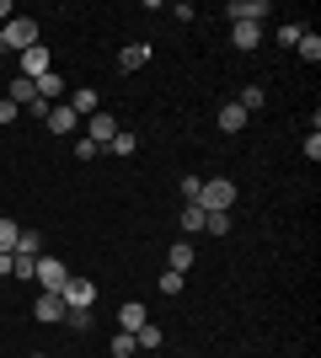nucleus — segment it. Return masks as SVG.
I'll return each instance as SVG.
<instances>
[{"instance_id": "nucleus-15", "label": "nucleus", "mask_w": 321, "mask_h": 358, "mask_svg": "<svg viewBox=\"0 0 321 358\" xmlns=\"http://www.w3.org/2000/svg\"><path fill=\"white\" fill-rule=\"evenodd\" d=\"M236 107H241L246 118H252V113H262V107H268V91H262V86H241V96H236Z\"/></svg>"}, {"instance_id": "nucleus-22", "label": "nucleus", "mask_w": 321, "mask_h": 358, "mask_svg": "<svg viewBox=\"0 0 321 358\" xmlns=\"http://www.w3.org/2000/svg\"><path fill=\"white\" fill-rule=\"evenodd\" d=\"M107 353H113V358H134L139 348H134V337H129V331H113V343H107Z\"/></svg>"}, {"instance_id": "nucleus-26", "label": "nucleus", "mask_w": 321, "mask_h": 358, "mask_svg": "<svg viewBox=\"0 0 321 358\" xmlns=\"http://www.w3.org/2000/svg\"><path fill=\"white\" fill-rule=\"evenodd\" d=\"M204 230L209 236H230V214H204Z\"/></svg>"}, {"instance_id": "nucleus-7", "label": "nucleus", "mask_w": 321, "mask_h": 358, "mask_svg": "<svg viewBox=\"0 0 321 358\" xmlns=\"http://www.w3.org/2000/svg\"><path fill=\"white\" fill-rule=\"evenodd\" d=\"M225 16H230V22H257V27H262V16H273V11H268V0H230Z\"/></svg>"}, {"instance_id": "nucleus-12", "label": "nucleus", "mask_w": 321, "mask_h": 358, "mask_svg": "<svg viewBox=\"0 0 321 358\" xmlns=\"http://www.w3.org/2000/svg\"><path fill=\"white\" fill-rule=\"evenodd\" d=\"M145 321H150V310H145L139 299H129V305H118V331H129V337H134V331L145 327Z\"/></svg>"}, {"instance_id": "nucleus-33", "label": "nucleus", "mask_w": 321, "mask_h": 358, "mask_svg": "<svg viewBox=\"0 0 321 358\" xmlns=\"http://www.w3.org/2000/svg\"><path fill=\"white\" fill-rule=\"evenodd\" d=\"M92 155H97V145H92L86 134H80V139H76V161H92Z\"/></svg>"}, {"instance_id": "nucleus-3", "label": "nucleus", "mask_w": 321, "mask_h": 358, "mask_svg": "<svg viewBox=\"0 0 321 358\" xmlns=\"http://www.w3.org/2000/svg\"><path fill=\"white\" fill-rule=\"evenodd\" d=\"M59 299H64V310H92V305H97V284H92V278H80V273H70L64 289H59Z\"/></svg>"}, {"instance_id": "nucleus-29", "label": "nucleus", "mask_w": 321, "mask_h": 358, "mask_svg": "<svg viewBox=\"0 0 321 358\" xmlns=\"http://www.w3.org/2000/svg\"><path fill=\"white\" fill-rule=\"evenodd\" d=\"M64 327H70V331H86V327H92V310H64Z\"/></svg>"}, {"instance_id": "nucleus-25", "label": "nucleus", "mask_w": 321, "mask_h": 358, "mask_svg": "<svg viewBox=\"0 0 321 358\" xmlns=\"http://www.w3.org/2000/svg\"><path fill=\"white\" fill-rule=\"evenodd\" d=\"M32 268H38V257H22V252H11V278H32Z\"/></svg>"}, {"instance_id": "nucleus-8", "label": "nucleus", "mask_w": 321, "mask_h": 358, "mask_svg": "<svg viewBox=\"0 0 321 358\" xmlns=\"http://www.w3.org/2000/svg\"><path fill=\"white\" fill-rule=\"evenodd\" d=\"M145 64H150V43H123V48H118V70H123V75L145 70Z\"/></svg>"}, {"instance_id": "nucleus-20", "label": "nucleus", "mask_w": 321, "mask_h": 358, "mask_svg": "<svg viewBox=\"0 0 321 358\" xmlns=\"http://www.w3.org/2000/svg\"><path fill=\"white\" fill-rule=\"evenodd\" d=\"M107 150H113V155H134V150H139V134H129V129H118V134L107 139Z\"/></svg>"}, {"instance_id": "nucleus-18", "label": "nucleus", "mask_w": 321, "mask_h": 358, "mask_svg": "<svg viewBox=\"0 0 321 358\" xmlns=\"http://www.w3.org/2000/svg\"><path fill=\"white\" fill-rule=\"evenodd\" d=\"M294 54H300L306 64H321V38H316V32H300V43H294Z\"/></svg>"}, {"instance_id": "nucleus-6", "label": "nucleus", "mask_w": 321, "mask_h": 358, "mask_svg": "<svg viewBox=\"0 0 321 358\" xmlns=\"http://www.w3.org/2000/svg\"><path fill=\"white\" fill-rule=\"evenodd\" d=\"M113 134H118V118H113V113H92V118H86V139H92L97 150H107Z\"/></svg>"}, {"instance_id": "nucleus-2", "label": "nucleus", "mask_w": 321, "mask_h": 358, "mask_svg": "<svg viewBox=\"0 0 321 358\" xmlns=\"http://www.w3.org/2000/svg\"><path fill=\"white\" fill-rule=\"evenodd\" d=\"M230 203H236V182L230 177H214L199 187V209L204 214H230Z\"/></svg>"}, {"instance_id": "nucleus-11", "label": "nucleus", "mask_w": 321, "mask_h": 358, "mask_svg": "<svg viewBox=\"0 0 321 358\" xmlns=\"http://www.w3.org/2000/svg\"><path fill=\"white\" fill-rule=\"evenodd\" d=\"M32 315H38L43 327H54V321H64V299L59 294H38L32 299Z\"/></svg>"}, {"instance_id": "nucleus-34", "label": "nucleus", "mask_w": 321, "mask_h": 358, "mask_svg": "<svg viewBox=\"0 0 321 358\" xmlns=\"http://www.w3.org/2000/svg\"><path fill=\"white\" fill-rule=\"evenodd\" d=\"M16 113H22V107H16L11 96H6V102H0V123H16Z\"/></svg>"}, {"instance_id": "nucleus-31", "label": "nucleus", "mask_w": 321, "mask_h": 358, "mask_svg": "<svg viewBox=\"0 0 321 358\" xmlns=\"http://www.w3.org/2000/svg\"><path fill=\"white\" fill-rule=\"evenodd\" d=\"M199 187H204V177H183V203H199Z\"/></svg>"}, {"instance_id": "nucleus-32", "label": "nucleus", "mask_w": 321, "mask_h": 358, "mask_svg": "<svg viewBox=\"0 0 321 358\" xmlns=\"http://www.w3.org/2000/svg\"><path fill=\"white\" fill-rule=\"evenodd\" d=\"M306 161H321V134H316V129L306 134Z\"/></svg>"}, {"instance_id": "nucleus-27", "label": "nucleus", "mask_w": 321, "mask_h": 358, "mask_svg": "<svg viewBox=\"0 0 321 358\" xmlns=\"http://www.w3.org/2000/svg\"><path fill=\"white\" fill-rule=\"evenodd\" d=\"M183 230H204V209L199 203H183Z\"/></svg>"}, {"instance_id": "nucleus-4", "label": "nucleus", "mask_w": 321, "mask_h": 358, "mask_svg": "<svg viewBox=\"0 0 321 358\" xmlns=\"http://www.w3.org/2000/svg\"><path fill=\"white\" fill-rule=\"evenodd\" d=\"M32 278H38V284H43V294H59L64 289V278H70V268H64L59 257H38V268H32Z\"/></svg>"}, {"instance_id": "nucleus-19", "label": "nucleus", "mask_w": 321, "mask_h": 358, "mask_svg": "<svg viewBox=\"0 0 321 358\" xmlns=\"http://www.w3.org/2000/svg\"><path fill=\"white\" fill-rule=\"evenodd\" d=\"M166 262H171V273H187V268H193V246H187V241H177V246L166 252Z\"/></svg>"}, {"instance_id": "nucleus-16", "label": "nucleus", "mask_w": 321, "mask_h": 358, "mask_svg": "<svg viewBox=\"0 0 321 358\" xmlns=\"http://www.w3.org/2000/svg\"><path fill=\"white\" fill-rule=\"evenodd\" d=\"M220 129H225V134H241V129H246V113L236 102H225V107H220Z\"/></svg>"}, {"instance_id": "nucleus-9", "label": "nucleus", "mask_w": 321, "mask_h": 358, "mask_svg": "<svg viewBox=\"0 0 321 358\" xmlns=\"http://www.w3.org/2000/svg\"><path fill=\"white\" fill-rule=\"evenodd\" d=\"M32 91H38V102H64V80H59V70H48V75H38V80H32Z\"/></svg>"}, {"instance_id": "nucleus-1", "label": "nucleus", "mask_w": 321, "mask_h": 358, "mask_svg": "<svg viewBox=\"0 0 321 358\" xmlns=\"http://www.w3.org/2000/svg\"><path fill=\"white\" fill-rule=\"evenodd\" d=\"M0 32H6V48H11V54H27V48L43 43V27H38L32 16H11V22H6Z\"/></svg>"}, {"instance_id": "nucleus-14", "label": "nucleus", "mask_w": 321, "mask_h": 358, "mask_svg": "<svg viewBox=\"0 0 321 358\" xmlns=\"http://www.w3.org/2000/svg\"><path fill=\"white\" fill-rule=\"evenodd\" d=\"M43 123L54 129V134H76V123H80V118H76V113H70L64 102H54V107H48V118H43Z\"/></svg>"}, {"instance_id": "nucleus-28", "label": "nucleus", "mask_w": 321, "mask_h": 358, "mask_svg": "<svg viewBox=\"0 0 321 358\" xmlns=\"http://www.w3.org/2000/svg\"><path fill=\"white\" fill-rule=\"evenodd\" d=\"M161 294H166V299L183 294V273H161Z\"/></svg>"}, {"instance_id": "nucleus-21", "label": "nucleus", "mask_w": 321, "mask_h": 358, "mask_svg": "<svg viewBox=\"0 0 321 358\" xmlns=\"http://www.w3.org/2000/svg\"><path fill=\"white\" fill-rule=\"evenodd\" d=\"M16 236H22V224H16V220H0V257L16 252Z\"/></svg>"}, {"instance_id": "nucleus-36", "label": "nucleus", "mask_w": 321, "mask_h": 358, "mask_svg": "<svg viewBox=\"0 0 321 358\" xmlns=\"http://www.w3.org/2000/svg\"><path fill=\"white\" fill-rule=\"evenodd\" d=\"M27 358H48V353H27Z\"/></svg>"}, {"instance_id": "nucleus-30", "label": "nucleus", "mask_w": 321, "mask_h": 358, "mask_svg": "<svg viewBox=\"0 0 321 358\" xmlns=\"http://www.w3.org/2000/svg\"><path fill=\"white\" fill-rule=\"evenodd\" d=\"M300 32H306V27H294V22H284V27H278V43H284V48H294V43H300Z\"/></svg>"}, {"instance_id": "nucleus-23", "label": "nucleus", "mask_w": 321, "mask_h": 358, "mask_svg": "<svg viewBox=\"0 0 321 358\" xmlns=\"http://www.w3.org/2000/svg\"><path fill=\"white\" fill-rule=\"evenodd\" d=\"M11 102H16V107H32V102H38L32 80H22V75H16V80H11Z\"/></svg>"}, {"instance_id": "nucleus-10", "label": "nucleus", "mask_w": 321, "mask_h": 358, "mask_svg": "<svg viewBox=\"0 0 321 358\" xmlns=\"http://www.w3.org/2000/svg\"><path fill=\"white\" fill-rule=\"evenodd\" d=\"M64 107H70L76 118H92V113H102V102H97V91H92V86L70 91V96H64Z\"/></svg>"}, {"instance_id": "nucleus-17", "label": "nucleus", "mask_w": 321, "mask_h": 358, "mask_svg": "<svg viewBox=\"0 0 321 358\" xmlns=\"http://www.w3.org/2000/svg\"><path fill=\"white\" fill-rule=\"evenodd\" d=\"M161 343H166V331L155 327V321H145V327L134 331V348H145V353H150V348H161Z\"/></svg>"}, {"instance_id": "nucleus-35", "label": "nucleus", "mask_w": 321, "mask_h": 358, "mask_svg": "<svg viewBox=\"0 0 321 358\" xmlns=\"http://www.w3.org/2000/svg\"><path fill=\"white\" fill-rule=\"evenodd\" d=\"M0 54H6V32H0Z\"/></svg>"}, {"instance_id": "nucleus-24", "label": "nucleus", "mask_w": 321, "mask_h": 358, "mask_svg": "<svg viewBox=\"0 0 321 358\" xmlns=\"http://www.w3.org/2000/svg\"><path fill=\"white\" fill-rule=\"evenodd\" d=\"M16 252L22 257H43V241L32 236V230H22V236H16Z\"/></svg>"}, {"instance_id": "nucleus-5", "label": "nucleus", "mask_w": 321, "mask_h": 358, "mask_svg": "<svg viewBox=\"0 0 321 358\" xmlns=\"http://www.w3.org/2000/svg\"><path fill=\"white\" fill-rule=\"evenodd\" d=\"M16 70H22V80H38V75L54 70V54L38 43V48H27V54H16Z\"/></svg>"}, {"instance_id": "nucleus-13", "label": "nucleus", "mask_w": 321, "mask_h": 358, "mask_svg": "<svg viewBox=\"0 0 321 358\" xmlns=\"http://www.w3.org/2000/svg\"><path fill=\"white\" fill-rule=\"evenodd\" d=\"M230 43L241 48V54H252V48L262 43V27L257 22H236V27H230Z\"/></svg>"}]
</instances>
